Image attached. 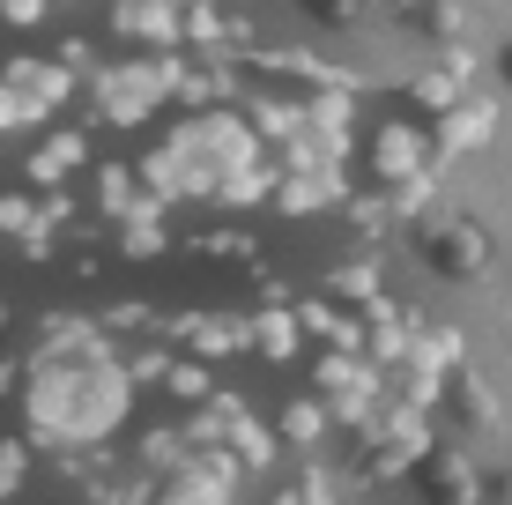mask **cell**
Returning <instances> with one entry per match:
<instances>
[{
    "mask_svg": "<svg viewBox=\"0 0 512 505\" xmlns=\"http://www.w3.org/2000/svg\"><path fill=\"white\" fill-rule=\"evenodd\" d=\"M423 30H431V38H461V30H468V8H461V0H431V8H423Z\"/></svg>",
    "mask_w": 512,
    "mask_h": 505,
    "instance_id": "cell-6",
    "label": "cell"
},
{
    "mask_svg": "<svg viewBox=\"0 0 512 505\" xmlns=\"http://www.w3.org/2000/svg\"><path fill=\"white\" fill-rule=\"evenodd\" d=\"M327 431V416H320V402H290L282 409V439H297V446H312Z\"/></svg>",
    "mask_w": 512,
    "mask_h": 505,
    "instance_id": "cell-5",
    "label": "cell"
},
{
    "mask_svg": "<svg viewBox=\"0 0 512 505\" xmlns=\"http://www.w3.org/2000/svg\"><path fill=\"white\" fill-rule=\"evenodd\" d=\"M423 156H431V142L394 119V127H379V142H372V171L401 186V179H423Z\"/></svg>",
    "mask_w": 512,
    "mask_h": 505,
    "instance_id": "cell-2",
    "label": "cell"
},
{
    "mask_svg": "<svg viewBox=\"0 0 512 505\" xmlns=\"http://www.w3.org/2000/svg\"><path fill=\"white\" fill-rule=\"evenodd\" d=\"M0 387H8V372H0Z\"/></svg>",
    "mask_w": 512,
    "mask_h": 505,
    "instance_id": "cell-13",
    "label": "cell"
},
{
    "mask_svg": "<svg viewBox=\"0 0 512 505\" xmlns=\"http://www.w3.org/2000/svg\"><path fill=\"white\" fill-rule=\"evenodd\" d=\"M253 342H260V350H268V357L282 364V357H290V342H297V327H290V320H275V312H268V320L253 327Z\"/></svg>",
    "mask_w": 512,
    "mask_h": 505,
    "instance_id": "cell-7",
    "label": "cell"
},
{
    "mask_svg": "<svg viewBox=\"0 0 512 505\" xmlns=\"http://www.w3.org/2000/svg\"><path fill=\"white\" fill-rule=\"evenodd\" d=\"M0 320H8V305H0Z\"/></svg>",
    "mask_w": 512,
    "mask_h": 505,
    "instance_id": "cell-14",
    "label": "cell"
},
{
    "mask_svg": "<svg viewBox=\"0 0 512 505\" xmlns=\"http://www.w3.org/2000/svg\"><path fill=\"white\" fill-rule=\"evenodd\" d=\"M431 260H438V268H446V275H483L490 268V231H483V223H438V231H431Z\"/></svg>",
    "mask_w": 512,
    "mask_h": 505,
    "instance_id": "cell-1",
    "label": "cell"
},
{
    "mask_svg": "<svg viewBox=\"0 0 512 505\" xmlns=\"http://www.w3.org/2000/svg\"><path fill=\"white\" fill-rule=\"evenodd\" d=\"M490 119H498V112H490L483 97H468V104H453V112H438L431 142L438 149H475V142H490Z\"/></svg>",
    "mask_w": 512,
    "mask_h": 505,
    "instance_id": "cell-3",
    "label": "cell"
},
{
    "mask_svg": "<svg viewBox=\"0 0 512 505\" xmlns=\"http://www.w3.org/2000/svg\"><path fill=\"white\" fill-rule=\"evenodd\" d=\"M498 498H505V505H512V476H498Z\"/></svg>",
    "mask_w": 512,
    "mask_h": 505,
    "instance_id": "cell-11",
    "label": "cell"
},
{
    "mask_svg": "<svg viewBox=\"0 0 512 505\" xmlns=\"http://www.w3.org/2000/svg\"><path fill=\"white\" fill-rule=\"evenodd\" d=\"M431 483H438V498H446V505H453V498L475 505V468H468L461 454H438V461H431Z\"/></svg>",
    "mask_w": 512,
    "mask_h": 505,
    "instance_id": "cell-4",
    "label": "cell"
},
{
    "mask_svg": "<svg viewBox=\"0 0 512 505\" xmlns=\"http://www.w3.org/2000/svg\"><path fill=\"white\" fill-rule=\"evenodd\" d=\"M461 394H468V424H498V402H490V387H483V379H461Z\"/></svg>",
    "mask_w": 512,
    "mask_h": 505,
    "instance_id": "cell-9",
    "label": "cell"
},
{
    "mask_svg": "<svg viewBox=\"0 0 512 505\" xmlns=\"http://www.w3.org/2000/svg\"><path fill=\"white\" fill-rule=\"evenodd\" d=\"M156 246H164V238H156V231H149V223H127V246H119V253H134V260H149Z\"/></svg>",
    "mask_w": 512,
    "mask_h": 505,
    "instance_id": "cell-10",
    "label": "cell"
},
{
    "mask_svg": "<svg viewBox=\"0 0 512 505\" xmlns=\"http://www.w3.org/2000/svg\"><path fill=\"white\" fill-rule=\"evenodd\" d=\"M171 394H179V402H201V394H208V372H201V364H171Z\"/></svg>",
    "mask_w": 512,
    "mask_h": 505,
    "instance_id": "cell-8",
    "label": "cell"
},
{
    "mask_svg": "<svg viewBox=\"0 0 512 505\" xmlns=\"http://www.w3.org/2000/svg\"><path fill=\"white\" fill-rule=\"evenodd\" d=\"M505 82H512V45H505Z\"/></svg>",
    "mask_w": 512,
    "mask_h": 505,
    "instance_id": "cell-12",
    "label": "cell"
}]
</instances>
